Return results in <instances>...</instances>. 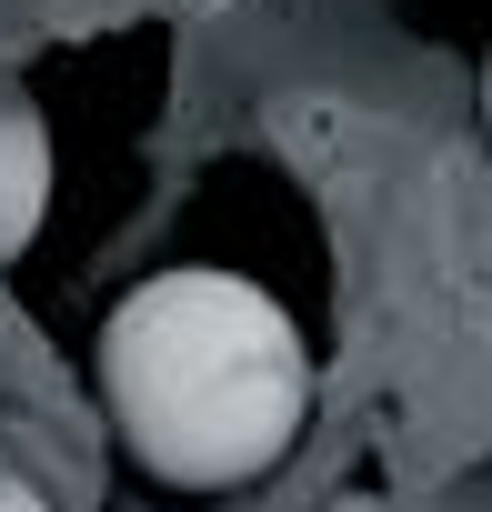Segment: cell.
<instances>
[{"label": "cell", "instance_id": "6da1fadb", "mask_svg": "<svg viewBox=\"0 0 492 512\" xmlns=\"http://www.w3.org/2000/svg\"><path fill=\"white\" fill-rule=\"evenodd\" d=\"M101 412L161 492H241L312 422V352L241 272H151L101 322Z\"/></svg>", "mask_w": 492, "mask_h": 512}, {"label": "cell", "instance_id": "7a4b0ae2", "mask_svg": "<svg viewBox=\"0 0 492 512\" xmlns=\"http://www.w3.org/2000/svg\"><path fill=\"white\" fill-rule=\"evenodd\" d=\"M41 221H51V131L21 101H0V262H21Z\"/></svg>", "mask_w": 492, "mask_h": 512}, {"label": "cell", "instance_id": "3957f363", "mask_svg": "<svg viewBox=\"0 0 492 512\" xmlns=\"http://www.w3.org/2000/svg\"><path fill=\"white\" fill-rule=\"evenodd\" d=\"M0 512H51V502H41V492H31L21 472H0Z\"/></svg>", "mask_w": 492, "mask_h": 512}, {"label": "cell", "instance_id": "277c9868", "mask_svg": "<svg viewBox=\"0 0 492 512\" xmlns=\"http://www.w3.org/2000/svg\"><path fill=\"white\" fill-rule=\"evenodd\" d=\"M332 512H382V502H372V492H352V502H332Z\"/></svg>", "mask_w": 492, "mask_h": 512}, {"label": "cell", "instance_id": "5b68a950", "mask_svg": "<svg viewBox=\"0 0 492 512\" xmlns=\"http://www.w3.org/2000/svg\"><path fill=\"white\" fill-rule=\"evenodd\" d=\"M482 121H492V51H482Z\"/></svg>", "mask_w": 492, "mask_h": 512}]
</instances>
